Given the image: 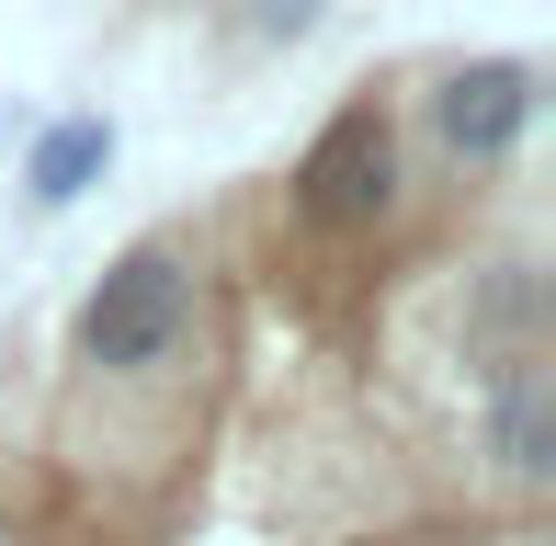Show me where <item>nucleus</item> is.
<instances>
[{
	"label": "nucleus",
	"instance_id": "1",
	"mask_svg": "<svg viewBox=\"0 0 556 546\" xmlns=\"http://www.w3.org/2000/svg\"><path fill=\"white\" fill-rule=\"evenodd\" d=\"M80 364H103V376H160L170 353H182L193 331V262L182 239H137L125 262H103V285L80 296Z\"/></svg>",
	"mask_w": 556,
	"mask_h": 546
},
{
	"label": "nucleus",
	"instance_id": "2",
	"mask_svg": "<svg viewBox=\"0 0 556 546\" xmlns=\"http://www.w3.org/2000/svg\"><path fill=\"white\" fill-rule=\"evenodd\" d=\"M397 183H409V148H397L387 91H352L330 126L307 137V160H295V216L330 228V239L387 228V216H397Z\"/></svg>",
	"mask_w": 556,
	"mask_h": 546
},
{
	"label": "nucleus",
	"instance_id": "3",
	"mask_svg": "<svg viewBox=\"0 0 556 546\" xmlns=\"http://www.w3.org/2000/svg\"><path fill=\"white\" fill-rule=\"evenodd\" d=\"M545 114V69L534 58H454L420 91V137H432L443 171H500Z\"/></svg>",
	"mask_w": 556,
	"mask_h": 546
},
{
	"label": "nucleus",
	"instance_id": "4",
	"mask_svg": "<svg viewBox=\"0 0 556 546\" xmlns=\"http://www.w3.org/2000/svg\"><path fill=\"white\" fill-rule=\"evenodd\" d=\"M489 467L534 501L556 479V387H545V353H500L489 364Z\"/></svg>",
	"mask_w": 556,
	"mask_h": 546
},
{
	"label": "nucleus",
	"instance_id": "5",
	"mask_svg": "<svg viewBox=\"0 0 556 546\" xmlns=\"http://www.w3.org/2000/svg\"><path fill=\"white\" fill-rule=\"evenodd\" d=\"M103 160H114V126H103V114H58V126L23 148V194L58 216V206H80V194L103 183Z\"/></svg>",
	"mask_w": 556,
	"mask_h": 546
},
{
	"label": "nucleus",
	"instance_id": "6",
	"mask_svg": "<svg viewBox=\"0 0 556 546\" xmlns=\"http://www.w3.org/2000/svg\"><path fill=\"white\" fill-rule=\"evenodd\" d=\"M466 331H477V342H500V353H534V331H545V273H534V251H500L489 273H477Z\"/></svg>",
	"mask_w": 556,
	"mask_h": 546
},
{
	"label": "nucleus",
	"instance_id": "7",
	"mask_svg": "<svg viewBox=\"0 0 556 546\" xmlns=\"http://www.w3.org/2000/svg\"><path fill=\"white\" fill-rule=\"evenodd\" d=\"M318 23H330V0H250V12H239V46L273 58V46H307Z\"/></svg>",
	"mask_w": 556,
	"mask_h": 546
},
{
	"label": "nucleus",
	"instance_id": "8",
	"mask_svg": "<svg viewBox=\"0 0 556 546\" xmlns=\"http://www.w3.org/2000/svg\"><path fill=\"white\" fill-rule=\"evenodd\" d=\"M0 546H12V512H0Z\"/></svg>",
	"mask_w": 556,
	"mask_h": 546
},
{
	"label": "nucleus",
	"instance_id": "9",
	"mask_svg": "<svg viewBox=\"0 0 556 546\" xmlns=\"http://www.w3.org/2000/svg\"><path fill=\"white\" fill-rule=\"evenodd\" d=\"M182 12H193V0H182Z\"/></svg>",
	"mask_w": 556,
	"mask_h": 546
}]
</instances>
